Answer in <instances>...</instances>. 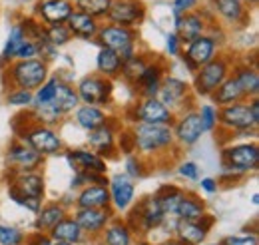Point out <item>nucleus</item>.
Instances as JSON below:
<instances>
[{"label": "nucleus", "instance_id": "obj_28", "mask_svg": "<svg viewBox=\"0 0 259 245\" xmlns=\"http://www.w3.org/2000/svg\"><path fill=\"white\" fill-rule=\"evenodd\" d=\"M66 28L70 30L72 38H80V40H96V34L100 30V22L96 18L74 10L68 20H66Z\"/></svg>", "mask_w": 259, "mask_h": 245}, {"label": "nucleus", "instance_id": "obj_53", "mask_svg": "<svg viewBox=\"0 0 259 245\" xmlns=\"http://www.w3.org/2000/svg\"><path fill=\"white\" fill-rule=\"evenodd\" d=\"M182 42L180 38L176 36V32H167L165 34V50H167V56L174 58V56H180L182 54Z\"/></svg>", "mask_w": 259, "mask_h": 245}, {"label": "nucleus", "instance_id": "obj_17", "mask_svg": "<svg viewBox=\"0 0 259 245\" xmlns=\"http://www.w3.org/2000/svg\"><path fill=\"white\" fill-rule=\"evenodd\" d=\"M108 22L124 28H136L146 20V6L142 0H112Z\"/></svg>", "mask_w": 259, "mask_h": 245}, {"label": "nucleus", "instance_id": "obj_54", "mask_svg": "<svg viewBox=\"0 0 259 245\" xmlns=\"http://www.w3.org/2000/svg\"><path fill=\"white\" fill-rule=\"evenodd\" d=\"M24 245H54L52 237L48 233H40V231H34L30 235H26V241Z\"/></svg>", "mask_w": 259, "mask_h": 245}, {"label": "nucleus", "instance_id": "obj_14", "mask_svg": "<svg viewBox=\"0 0 259 245\" xmlns=\"http://www.w3.org/2000/svg\"><path fill=\"white\" fill-rule=\"evenodd\" d=\"M211 22L213 18L207 10H192L180 18H174V32L180 38L182 46H188L195 38L203 36Z\"/></svg>", "mask_w": 259, "mask_h": 245}, {"label": "nucleus", "instance_id": "obj_34", "mask_svg": "<svg viewBox=\"0 0 259 245\" xmlns=\"http://www.w3.org/2000/svg\"><path fill=\"white\" fill-rule=\"evenodd\" d=\"M102 245H134V233L122 219H112L100 235Z\"/></svg>", "mask_w": 259, "mask_h": 245}, {"label": "nucleus", "instance_id": "obj_21", "mask_svg": "<svg viewBox=\"0 0 259 245\" xmlns=\"http://www.w3.org/2000/svg\"><path fill=\"white\" fill-rule=\"evenodd\" d=\"M163 78H165V62L162 58H154V60H150L144 74L132 86L138 92V98H156L160 92Z\"/></svg>", "mask_w": 259, "mask_h": 245}, {"label": "nucleus", "instance_id": "obj_46", "mask_svg": "<svg viewBox=\"0 0 259 245\" xmlns=\"http://www.w3.org/2000/svg\"><path fill=\"white\" fill-rule=\"evenodd\" d=\"M26 233L14 225L0 223V245H24Z\"/></svg>", "mask_w": 259, "mask_h": 245}, {"label": "nucleus", "instance_id": "obj_2", "mask_svg": "<svg viewBox=\"0 0 259 245\" xmlns=\"http://www.w3.org/2000/svg\"><path fill=\"white\" fill-rule=\"evenodd\" d=\"M44 176L40 172H26V174H14L10 172V182H8V197L26 208L28 212L38 214L42 208V197H44Z\"/></svg>", "mask_w": 259, "mask_h": 245}, {"label": "nucleus", "instance_id": "obj_41", "mask_svg": "<svg viewBox=\"0 0 259 245\" xmlns=\"http://www.w3.org/2000/svg\"><path fill=\"white\" fill-rule=\"evenodd\" d=\"M58 82L60 78L58 76H52L48 78L38 90H34V102H32V108L34 106H44V104H50L56 96V88H58Z\"/></svg>", "mask_w": 259, "mask_h": 245}, {"label": "nucleus", "instance_id": "obj_37", "mask_svg": "<svg viewBox=\"0 0 259 245\" xmlns=\"http://www.w3.org/2000/svg\"><path fill=\"white\" fill-rule=\"evenodd\" d=\"M184 193H186V189H182V187H178V185H174V184L162 185V187L156 191V197H158V201H160V208H162V212L165 217H176V210H178V206H180Z\"/></svg>", "mask_w": 259, "mask_h": 245}, {"label": "nucleus", "instance_id": "obj_48", "mask_svg": "<svg viewBox=\"0 0 259 245\" xmlns=\"http://www.w3.org/2000/svg\"><path fill=\"white\" fill-rule=\"evenodd\" d=\"M32 58H40V48H38V42L24 40V42L20 44V48L16 50L14 60H32Z\"/></svg>", "mask_w": 259, "mask_h": 245}, {"label": "nucleus", "instance_id": "obj_26", "mask_svg": "<svg viewBox=\"0 0 259 245\" xmlns=\"http://www.w3.org/2000/svg\"><path fill=\"white\" fill-rule=\"evenodd\" d=\"M48 235L52 237L54 243H70V245H80L82 241H86V235L84 231L80 229V225L76 223V219L68 214L62 219L58 221L50 231Z\"/></svg>", "mask_w": 259, "mask_h": 245}, {"label": "nucleus", "instance_id": "obj_7", "mask_svg": "<svg viewBox=\"0 0 259 245\" xmlns=\"http://www.w3.org/2000/svg\"><path fill=\"white\" fill-rule=\"evenodd\" d=\"M229 74H231V58L226 54H220L195 72L192 90L197 96H211Z\"/></svg>", "mask_w": 259, "mask_h": 245}, {"label": "nucleus", "instance_id": "obj_11", "mask_svg": "<svg viewBox=\"0 0 259 245\" xmlns=\"http://www.w3.org/2000/svg\"><path fill=\"white\" fill-rule=\"evenodd\" d=\"M167 110L176 112H184L188 108H192L194 100H192V86L188 82H184L182 78L176 76H165L160 86V92L156 96Z\"/></svg>", "mask_w": 259, "mask_h": 245}, {"label": "nucleus", "instance_id": "obj_56", "mask_svg": "<svg viewBox=\"0 0 259 245\" xmlns=\"http://www.w3.org/2000/svg\"><path fill=\"white\" fill-rule=\"evenodd\" d=\"M247 108H249V114H251L253 122L259 124V98H249Z\"/></svg>", "mask_w": 259, "mask_h": 245}, {"label": "nucleus", "instance_id": "obj_9", "mask_svg": "<svg viewBox=\"0 0 259 245\" xmlns=\"http://www.w3.org/2000/svg\"><path fill=\"white\" fill-rule=\"evenodd\" d=\"M76 94L80 104L86 106H98V108H106L112 104V96H114V80L104 78L100 74H88L84 76L78 84H76Z\"/></svg>", "mask_w": 259, "mask_h": 245}, {"label": "nucleus", "instance_id": "obj_29", "mask_svg": "<svg viewBox=\"0 0 259 245\" xmlns=\"http://www.w3.org/2000/svg\"><path fill=\"white\" fill-rule=\"evenodd\" d=\"M66 215H68V210L62 201H50L46 206L40 208V212L36 214V219H34V229L40 231V233H48L58 221H62Z\"/></svg>", "mask_w": 259, "mask_h": 245}, {"label": "nucleus", "instance_id": "obj_44", "mask_svg": "<svg viewBox=\"0 0 259 245\" xmlns=\"http://www.w3.org/2000/svg\"><path fill=\"white\" fill-rule=\"evenodd\" d=\"M20 30L24 34L26 40H32V42H44V24L38 20V18H22L18 22Z\"/></svg>", "mask_w": 259, "mask_h": 245}, {"label": "nucleus", "instance_id": "obj_24", "mask_svg": "<svg viewBox=\"0 0 259 245\" xmlns=\"http://www.w3.org/2000/svg\"><path fill=\"white\" fill-rule=\"evenodd\" d=\"M66 161L70 164V168L74 172H94V174H106L108 166L106 159L100 157L96 152H92L90 148H74V150H66Z\"/></svg>", "mask_w": 259, "mask_h": 245}, {"label": "nucleus", "instance_id": "obj_60", "mask_svg": "<svg viewBox=\"0 0 259 245\" xmlns=\"http://www.w3.org/2000/svg\"><path fill=\"white\" fill-rule=\"evenodd\" d=\"M251 201H253V206H257V203H259V195H257V193H253V195H251Z\"/></svg>", "mask_w": 259, "mask_h": 245}, {"label": "nucleus", "instance_id": "obj_27", "mask_svg": "<svg viewBox=\"0 0 259 245\" xmlns=\"http://www.w3.org/2000/svg\"><path fill=\"white\" fill-rule=\"evenodd\" d=\"M76 208H86V210H106L110 208V191L108 185H86L78 191L74 199Z\"/></svg>", "mask_w": 259, "mask_h": 245}, {"label": "nucleus", "instance_id": "obj_1", "mask_svg": "<svg viewBox=\"0 0 259 245\" xmlns=\"http://www.w3.org/2000/svg\"><path fill=\"white\" fill-rule=\"evenodd\" d=\"M134 146L138 155L144 159L156 157L160 153L169 152V148L176 146L171 126H154V124H134L132 128Z\"/></svg>", "mask_w": 259, "mask_h": 245}, {"label": "nucleus", "instance_id": "obj_38", "mask_svg": "<svg viewBox=\"0 0 259 245\" xmlns=\"http://www.w3.org/2000/svg\"><path fill=\"white\" fill-rule=\"evenodd\" d=\"M150 56H146V54H134L130 60H126L122 64V78L128 82L130 86L132 84H136V80L144 74V70L148 68V64H150Z\"/></svg>", "mask_w": 259, "mask_h": 245}, {"label": "nucleus", "instance_id": "obj_15", "mask_svg": "<svg viewBox=\"0 0 259 245\" xmlns=\"http://www.w3.org/2000/svg\"><path fill=\"white\" fill-rule=\"evenodd\" d=\"M171 134H174L176 144H180L184 148H192L194 144H197L203 136L197 108L192 106V108L180 112V116H176V120L171 124Z\"/></svg>", "mask_w": 259, "mask_h": 245}, {"label": "nucleus", "instance_id": "obj_8", "mask_svg": "<svg viewBox=\"0 0 259 245\" xmlns=\"http://www.w3.org/2000/svg\"><path fill=\"white\" fill-rule=\"evenodd\" d=\"M16 140L30 146L34 152H38L42 157L56 155L64 150V144H62V138L58 136V132L44 124L30 122L22 130V134H18Z\"/></svg>", "mask_w": 259, "mask_h": 245}, {"label": "nucleus", "instance_id": "obj_13", "mask_svg": "<svg viewBox=\"0 0 259 245\" xmlns=\"http://www.w3.org/2000/svg\"><path fill=\"white\" fill-rule=\"evenodd\" d=\"M120 120L110 116L108 122L104 126H100L96 130L88 132V146L92 152H96L100 157H104L106 161L108 159H114L118 155V148H116V138H118V132H120Z\"/></svg>", "mask_w": 259, "mask_h": 245}, {"label": "nucleus", "instance_id": "obj_45", "mask_svg": "<svg viewBox=\"0 0 259 245\" xmlns=\"http://www.w3.org/2000/svg\"><path fill=\"white\" fill-rule=\"evenodd\" d=\"M126 176L132 180L146 178L148 176V161L138 153H130L126 157Z\"/></svg>", "mask_w": 259, "mask_h": 245}, {"label": "nucleus", "instance_id": "obj_23", "mask_svg": "<svg viewBox=\"0 0 259 245\" xmlns=\"http://www.w3.org/2000/svg\"><path fill=\"white\" fill-rule=\"evenodd\" d=\"M72 12H74V6L70 0H40L36 4V18L44 26L66 24Z\"/></svg>", "mask_w": 259, "mask_h": 245}, {"label": "nucleus", "instance_id": "obj_19", "mask_svg": "<svg viewBox=\"0 0 259 245\" xmlns=\"http://www.w3.org/2000/svg\"><path fill=\"white\" fill-rule=\"evenodd\" d=\"M72 217L76 219V223L80 225V229L84 231L86 237H100L102 231L106 229V225L114 219V210L112 208H106V210L76 208Z\"/></svg>", "mask_w": 259, "mask_h": 245}, {"label": "nucleus", "instance_id": "obj_58", "mask_svg": "<svg viewBox=\"0 0 259 245\" xmlns=\"http://www.w3.org/2000/svg\"><path fill=\"white\" fill-rule=\"evenodd\" d=\"M134 245H156V243H152V241H148V239H140V241H136Z\"/></svg>", "mask_w": 259, "mask_h": 245}, {"label": "nucleus", "instance_id": "obj_32", "mask_svg": "<svg viewBox=\"0 0 259 245\" xmlns=\"http://www.w3.org/2000/svg\"><path fill=\"white\" fill-rule=\"evenodd\" d=\"M50 106L56 110V114H58L60 118L72 114V112L80 106V100H78V94L74 90V86H70L68 82L60 80V82H58V88H56V96H54V100L50 102Z\"/></svg>", "mask_w": 259, "mask_h": 245}, {"label": "nucleus", "instance_id": "obj_40", "mask_svg": "<svg viewBox=\"0 0 259 245\" xmlns=\"http://www.w3.org/2000/svg\"><path fill=\"white\" fill-rule=\"evenodd\" d=\"M26 38H24V34L20 30V26L18 24H14L10 32H8V38H6V44H4V48H2V56H0V66H8L10 62H14V54H16V50L20 48V44L24 42Z\"/></svg>", "mask_w": 259, "mask_h": 245}, {"label": "nucleus", "instance_id": "obj_10", "mask_svg": "<svg viewBox=\"0 0 259 245\" xmlns=\"http://www.w3.org/2000/svg\"><path fill=\"white\" fill-rule=\"evenodd\" d=\"M128 116L134 124H154V126H171L176 114L167 110L158 98H138L128 108Z\"/></svg>", "mask_w": 259, "mask_h": 245}, {"label": "nucleus", "instance_id": "obj_62", "mask_svg": "<svg viewBox=\"0 0 259 245\" xmlns=\"http://www.w3.org/2000/svg\"><path fill=\"white\" fill-rule=\"evenodd\" d=\"M207 245H220V243H207Z\"/></svg>", "mask_w": 259, "mask_h": 245}, {"label": "nucleus", "instance_id": "obj_4", "mask_svg": "<svg viewBox=\"0 0 259 245\" xmlns=\"http://www.w3.org/2000/svg\"><path fill=\"white\" fill-rule=\"evenodd\" d=\"M124 221L128 223L132 233H134V235H140L142 239H144L150 231L160 229V225L165 221V215H163L162 208H160V201H158L156 193L142 197V199L130 210L128 217H126Z\"/></svg>", "mask_w": 259, "mask_h": 245}, {"label": "nucleus", "instance_id": "obj_47", "mask_svg": "<svg viewBox=\"0 0 259 245\" xmlns=\"http://www.w3.org/2000/svg\"><path fill=\"white\" fill-rule=\"evenodd\" d=\"M32 102H34V92L20 90V88H10V92H6V104L8 106L32 108Z\"/></svg>", "mask_w": 259, "mask_h": 245}, {"label": "nucleus", "instance_id": "obj_36", "mask_svg": "<svg viewBox=\"0 0 259 245\" xmlns=\"http://www.w3.org/2000/svg\"><path fill=\"white\" fill-rule=\"evenodd\" d=\"M122 58L116 54V52H112V50H108V48H100L98 50V56H96V70L100 76H104V78H110V80H116V78H120V74H122Z\"/></svg>", "mask_w": 259, "mask_h": 245}, {"label": "nucleus", "instance_id": "obj_55", "mask_svg": "<svg viewBox=\"0 0 259 245\" xmlns=\"http://www.w3.org/2000/svg\"><path fill=\"white\" fill-rule=\"evenodd\" d=\"M220 182L215 180V178H201V182H199V187H201V191H205L207 195H211V193H215L218 189H220Z\"/></svg>", "mask_w": 259, "mask_h": 245}, {"label": "nucleus", "instance_id": "obj_39", "mask_svg": "<svg viewBox=\"0 0 259 245\" xmlns=\"http://www.w3.org/2000/svg\"><path fill=\"white\" fill-rule=\"evenodd\" d=\"M74 10L78 12H84L92 18H106L108 12H110V6H112V0H70Z\"/></svg>", "mask_w": 259, "mask_h": 245}, {"label": "nucleus", "instance_id": "obj_30", "mask_svg": "<svg viewBox=\"0 0 259 245\" xmlns=\"http://www.w3.org/2000/svg\"><path fill=\"white\" fill-rule=\"evenodd\" d=\"M209 98H211V104L218 106V108H224V106H229V104H237V102L247 100L243 90H241V86L237 84V80L231 74L218 86V90L211 94Z\"/></svg>", "mask_w": 259, "mask_h": 245}, {"label": "nucleus", "instance_id": "obj_51", "mask_svg": "<svg viewBox=\"0 0 259 245\" xmlns=\"http://www.w3.org/2000/svg\"><path fill=\"white\" fill-rule=\"evenodd\" d=\"M192 10H197V0H174L171 2V14L174 18H180Z\"/></svg>", "mask_w": 259, "mask_h": 245}, {"label": "nucleus", "instance_id": "obj_57", "mask_svg": "<svg viewBox=\"0 0 259 245\" xmlns=\"http://www.w3.org/2000/svg\"><path fill=\"white\" fill-rule=\"evenodd\" d=\"M160 245H184V243H180L176 237H167V239H165L163 243H160Z\"/></svg>", "mask_w": 259, "mask_h": 245}, {"label": "nucleus", "instance_id": "obj_43", "mask_svg": "<svg viewBox=\"0 0 259 245\" xmlns=\"http://www.w3.org/2000/svg\"><path fill=\"white\" fill-rule=\"evenodd\" d=\"M197 114H199V120H201L203 134H209V132H215L218 130V118H220V108L218 106L203 104V106L197 108Z\"/></svg>", "mask_w": 259, "mask_h": 245}, {"label": "nucleus", "instance_id": "obj_5", "mask_svg": "<svg viewBox=\"0 0 259 245\" xmlns=\"http://www.w3.org/2000/svg\"><path fill=\"white\" fill-rule=\"evenodd\" d=\"M96 42L100 48H108L116 52L122 62L130 60L134 54H138V32L136 28H124L116 24H100L96 34Z\"/></svg>", "mask_w": 259, "mask_h": 245}, {"label": "nucleus", "instance_id": "obj_52", "mask_svg": "<svg viewBox=\"0 0 259 245\" xmlns=\"http://www.w3.org/2000/svg\"><path fill=\"white\" fill-rule=\"evenodd\" d=\"M178 174L186 180H192V182H197L199 180V166L195 161H182L180 168H178Z\"/></svg>", "mask_w": 259, "mask_h": 245}, {"label": "nucleus", "instance_id": "obj_20", "mask_svg": "<svg viewBox=\"0 0 259 245\" xmlns=\"http://www.w3.org/2000/svg\"><path fill=\"white\" fill-rule=\"evenodd\" d=\"M108 191H110V208L114 212H128L136 201V184L126 174H118L108 182Z\"/></svg>", "mask_w": 259, "mask_h": 245}, {"label": "nucleus", "instance_id": "obj_25", "mask_svg": "<svg viewBox=\"0 0 259 245\" xmlns=\"http://www.w3.org/2000/svg\"><path fill=\"white\" fill-rule=\"evenodd\" d=\"M211 10L229 26H245L249 6L243 0H211Z\"/></svg>", "mask_w": 259, "mask_h": 245}, {"label": "nucleus", "instance_id": "obj_50", "mask_svg": "<svg viewBox=\"0 0 259 245\" xmlns=\"http://www.w3.org/2000/svg\"><path fill=\"white\" fill-rule=\"evenodd\" d=\"M116 148H118V152H124L126 155H130V153L136 152L132 130H122V132H118V138H116Z\"/></svg>", "mask_w": 259, "mask_h": 245}, {"label": "nucleus", "instance_id": "obj_22", "mask_svg": "<svg viewBox=\"0 0 259 245\" xmlns=\"http://www.w3.org/2000/svg\"><path fill=\"white\" fill-rule=\"evenodd\" d=\"M184 48H186V50H184V56L192 62L194 66H197V70H199L203 64L211 62L215 56L222 54L220 42L213 40L209 34H203V36L195 38L194 42H190V44L184 46Z\"/></svg>", "mask_w": 259, "mask_h": 245}, {"label": "nucleus", "instance_id": "obj_49", "mask_svg": "<svg viewBox=\"0 0 259 245\" xmlns=\"http://www.w3.org/2000/svg\"><path fill=\"white\" fill-rule=\"evenodd\" d=\"M220 245H259V237L255 231H245L239 235H227L226 239H222Z\"/></svg>", "mask_w": 259, "mask_h": 245}, {"label": "nucleus", "instance_id": "obj_18", "mask_svg": "<svg viewBox=\"0 0 259 245\" xmlns=\"http://www.w3.org/2000/svg\"><path fill=\"white\" fill-rule=\"evenodd\" d=\"M213 223H215V217L209 214L203 215L201 219H195V221L176 219L174 237L184 245H201L205 241V237L209 235Z\"/></svg>", "mask_w": 259, "mask_h": 245}, {"label": "nucleus", "instance_id": "obj_33", "mask_svg": "<svg viewBox=\"0 0 259 245\" xmlns=\"http://www.w3.org/2000/svg\"><path fill=\"white\" fill-rule=\"evenodd\" d=\"M231 76L237 80V84L241 86V90L245 94V98H257L259 94V74L255 66L249 64H237L231 68Z\"/></svg>", "mask_w": 259, "mask_h": 245}, {"label": "nucleus", "instance_id": "obj_31", "mask_svg": "<svg viewBox=\"0 0 259 245\" xmlns=\"http://www.w3.org/2000/svg\"><path fill=\"white\" fill-rule=\"evenodd\" d=\"M72 114H74V122L78 124L82 130H86V132H92V130H96L100 126H104V124L108 122V118H110L104 108L86 106V104H80Z\"/></svg>", "mask_w": 259, "mask_h": 245}, {"label": "nucleus", "instance_id": "obj_42", "mask_svg": "<svg viewBox=\"0 0 259 245\" xmlns=\"http://www.w3.org/2000/svg\"><path fill=\"white\" fill-rule=\"evenodd\" d=\"M44 40L54 46V48H62L72 40V34L66 28V24H58V26H44Z\"/></svg>", "mask_w": 259, "mask_h": 245}, {"label": "nucleus", "instance_id": "obj_61", "mask_svg": "<svg viewBox=\"0 0 259 245\" xmlns=\"http://www.w3.org/2000/svg\"><path fill=\"white\" fill-rule=\"evenodd\" d=\"M54 245H70V243H54Z\"/></svg>", "mask_w": 259, "mask_h": 245}, {"label": "nucleus", "instance_id": "obj_35", "mask_svg": "<svg viewBox=\"0 0 259 245\" xmlns=\"http://www.w3.org/2000/svg\"><path fill=\"white\" fill-rule=\"evenodd\" d=\"M203 215H207V208H205V201L201 197H197L194 193L186 191L178 210H176V219H184V221H195V219H201Z\"/></svg>", "mask_w": 259, "mask_h": 245}, {"label": "nucleus", "instance_id": "obj_6", "mask_svg": "<svg viewBox=\"0 0 259 245\" xmlns=\"http://www.w3.org/2000/svg\"><path fill=\"white\" fill-rule=\"evenodd\" d=\"M222 168L224 172L245 176L259 168V148L255 142H241L222 150Z\"/></svg>", "mask_w": 259, "mask_h": 245}, {"label": "nucleus", "instance_id": "obj_12", "mask_svg": "<svg viewBox=\"0 0 259 245\" xmlns=\"http://www.w3.org/2000/svg\"><path fill=\"white\" fill-rule=\"evenodd\" d=\"M218 128L227 130L233 134V138H239L243 132H257V124L253 122L247 102H237L220 108V118H218Z\"/></svg>", "mask_w": 259, "mask_h": 245}, {"label": "nucleus", "instance_id": "obj_3", "mask_svg": "<svg viewBox=\"0 0 259 245\" xmlns=\"http://www.w3.org/2000/svg\"><path fill=\"white\" fill-rule=\"evenodd\" d=\"M4 78L10 80L12 88L34 92L48 80V62H44L42 58L14 60L6 66Z\"/></svg>", "mask_w": 259, "mask_h": 245}, {"label": "nucleus", "instance_id": "obj_16", "mask_svg": "<svg viewBox=\"0 0 259 245\" xmlns=\"http://www.w3.org/2000/svg\"><path fill=\"white\" fill-rule=\"evenodd\" d=\"M6 168L14 174H26V172H38L46 157L34 152L30 146H26L20 140H14L6 150Z\"/></svg>", "mask_w": 259, "mask_h": 245}, {"label": "nucleus", "instance_id": "obj_59", "mask_svg": "<svg viewBox=\"0 0 259 245\" xmlns=\"http://www.w3.org/2000/svg\"><path fill=\"white\" fill-rule=\"evenodd\" d=\"M243 2H245L247 6H257L259 4V0H243Z\"/></svg>", "mask_w": 259, "mask_h": 245}]
</instances>
